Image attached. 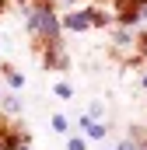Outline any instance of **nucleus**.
Returning a JSON list of instances; mask_svg holds the SVG:
<instances>
[{
	"mask_svg": "<svg viewBox=\"0 0 147 150\" xmlns=\"http://www.w3.org/2000/svg\"><path fill=\"white\" fill-rule=\"evenodd\" d=\"M140 84H144V87H147V67H144V74H140Z\"/></svg>",
	"mask_w": 147,
	"mask_h": 150,
	"instance_id": "6e6552de",
	"label": "nucleus"
},
{
	"mask_svg": "<svg viewBox=\"0 0 147 150\" xmlns=\"http://www.w3.org/2000/svg\"><path fill=\"white\" fill-rule=\"evenodd\" d=\"M144 56H147V42H144Z\"/></svg>",
	"mask_w": 147,
	"mask_h": 150,
	"instance_id": "9d476101",
	"label": "nucleus"
},
{
	"mask_svg": "<svg viewBox=\"0 0 147 150\" xmlns=\"http://www.w3.org/2000/svg\"><path fill=\"white\" fill-rule=\"evenodd\" d=\"M28 25H32L42 38H56V32H60V21L53 18L49 7H32V11H28Z\"/></svg>",
	"mask_w": 147,
	"mask_h": 150,
	"instance_id": "f257e3e1",
	"label": "nucleus"
},
{
	"mask_svg": "<svg viewBox=\"0 0 147 150\" xmlns=\"http://www.w3.org/2000/svg\"><path fill=\"white\" fill-rule=\"evenodd\" d=\"M81 126H84V133H88V136H95V140H102V136H105V129H102L95 119H81Z\"/></svg>",
	"mask_w": 147,
	"mask_h": 150,
	"instance_id": "7ed1b4c3",
	"label": "nucleus"
},
{
	"mask_svg": "<svg viewBox=\"0 0 147 150\" xmlns=\"http://www.w3.org/2000/svg\"><path fill=\"white\" fill-rule=\"evenodd\" d=\"M60 4H74V0H60Z\"/></svg>",
	"mask_w": 147,
	"mask_h": 150,
	"instance_id": "1a4fd4ad",
	"label": "nucleus"
},
{
	"mask_svg": "<svg viewBox=\"0 0 147 150\" xmlns=\"http://www.w3.org/2000/svg\"><path fill=\"white\" fill-rule=\"evenodd\" d=\"M0 150H7V147H4V143H0Z\"/></svg>",
	"mask_w": 147,
	"mask_h": 150,
	"instance_id": "9b49d317",
	"label": "nucleus"
},
{
	"mask_svg": "<svg viewBox=\"0 0 147 150\" xmlns=\"http://www.w3.org/2000/svg\"><path fill=\"white\" fill-rule=\"evenodd\" d=\"M130 25H137L140 32H147V0H133V14H130Z\"/></svg>",
	"mask_w": 147,
	"mask_h": 150,
	"instance_id": "f03ea898",
	"label": "nucleus"
},
{
	"mask_svg": "<svg viewBox=\"0 0 147 150\" xmlns=\"http://www.w3.org/2000/svg\"><path fill=\"white\" fill-rule=\"evenodd\" d=\"M0 7H4V0H0Z\"/></svg>",
	"mask_w": 147,
	"mask_h": 150,
	"instance_id": "f8f14e48",
	"label": "nucleus"
},
{
	"mask_svg": "<svg viewBox=\"0 0 147 150\" xmlns=\"http://www.w3.org/2000/svg\"><path fill=\"white\" fill-rule=\"evenodd\" d=\"M7 80H11V87H21V84H25V77H21V74H14V70L7 74Z\"/></svg>",
	"mask_w": 147,
	"mask_h": 150,
	"instance_id": "20e7f679",
	"label": "nucleus"
},
{
	"mask_svg": "<svg viewBox=\"0 0 147 150\" xmlns=\"http://www.w3.org/2000/svg\"><path fill=\"white\" fill-rule=\"evenodd\" d=\"M56 94H60V98H70L74 91H70V87H67V84H56Z\"/></svg>",
	"mask_w": 147,
	"mask_h": 150,
	"instance_id": "423d86ee",
	"label": "nucleus"
},
{
	"mask_svg": "<svg viewBox=\"0 0 147 150\" xmlns=\"http://www.w3.org/2000/svg\"><path fill=\"white\" fill-rule=\"evenodd\" d=\"M53 129H60V133H63V129H67V119H63V115H53Z\"/></svg>",
	"mask_w": 147,
	"mask_h": 150,
	"instance_id": "39448f33",
	"label": "nucleus"
},
{
	"mask_svg": "<svg viewBox=\"0 0 147 150\" xmlns=\"http://www.w3.org/2000/svg\"><path fill=\"white\" fill-rule=\"evenodd\" d=\"M70 150H84V140H70Z\"/></svg>",
	"mask_w": 147,
	"mask_h": 150,
	"instance_id": "0eeeda50",
	"label": "nucleus"
}]
</instances>
